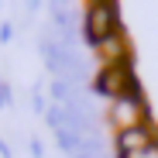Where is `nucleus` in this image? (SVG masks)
Masks as SVG:
<instances>
[{"mask_svg": "<svg viewBox=\"0 0 158 158\" xmlns=\"http://www.w3.org/2000/svg\"><path fill=\"white\" fill-rule=\"evenodd\" d=\"M10 89H7V83H4V79H0V107H10Z\"/></svg>", "mask_w": 158, "mask_h": 158, "instance_id": "1a4fd4ad", "label": "nucleus"}, {"mask_svg": "<svg viewBox=\"0 0 158 158\" xmlns=\"http://www.w3.org/2000/svg\"><path fill=\"white\" fill-rule=\"evenodd\" d=\"M14 38V28H10V24H4V28H0V41H10Z\"/></svg>", "mask_w": 158, "mask_h": 158, "instance_id": "9b49d317", "label": "nucleus"}, {"mask_svg": "<svg viewBox=\"0 0 158 158\" xmlns=\"http://www.w3.org/2000/svg\"><path fill=\"white\" fill-rule=\"evenodd\" d=\"M55 141H59V148H62L65 155H76L79 144H83V134H76V131L62 127V131H55Z\"/></svg>", "mask_w": 158, "mask_h": 158, "instance_id": "423d86ee", "label": "nucleus"}, {"mask_svg": "<svg viewBox=\"0 0 158 158\" xmlns=\"http://www.w3.org/2000/svg\"><path fill=\"white\" fill-rule=\"evenodd\" d=\"M110 124L117 127V134H124V131H134V127H144L151 124L148 117V107L141 93H127V96H117L110 100Z\"/></svg>", "mask_w": 158, "mask_h": 158, "instance_id": "7ed1b4c3", "label": "nucleus"}, {"mask_svg": "<svg viewBox=\"0 0 158 158\" xmlns=\"http://www.w3.org/2000/svg\"><path fill=\"white\" fill-rule=\"evenodd\" d=\"M31 155H35V158H45V148H41V141H38V138L31 141Z\"/></svg>", "mask_w": 158, "mask_h": 158, "instance_id": "9d476101", "label": "nucleus"}, {"mask_svg": "<svg viewBox=\"0 0 158 158\" xmlns=\"http://www.w3.org/2000/svg\"><path fill=\"white\" fill-rule=\"evenodd\" d=\"M31 103H35V110H38V114H41V110H45V114H48V103H45V96H41V93H38V89H35V93H31Z\"/></svg>", "mask_w": 158, "mask_h": 158, "instance_id": "6e6552de", "label": "nucleus"}, {"mask_svg": "<svg viewBox=\"0 0 158 158\" xmlns=\"http://www.w3.org/2000/svg\"><path fill=\"white\" fill-rule=\"evenodd\" d=\"M158 141L155 127L144 124V127H134V131H124V134H117V155H134V151H144Z\"/></svg>", "mask_w": 158, "mask_h": 158, "instance_id": "39448f33", "label": "nucleus"}, {"mask_svg": "<svg viewBox=\"0 0 158 158\" xmlns=\"http://www.w3.org/2000/svg\"><path fill=\"white\" fill-rule=\"evenodd\" d=\"M114 31H120L117 4H89L86 14H83V41L89 48H96L103 38H110Z\"/></svg>", "mask_w": 158, "mask_h": 158, "instance_id": "f257e3e1", "label": "nucleus"}, {"mask_svg": "<svg viewBox=\"0 0 158 158\" xmlns=\"http://www.w3.org/2000/svg\"><path fill=\"white\" fill-rule=\"evenodd\" d=\"M93 89L103 93V96H127V93H141L138 86V76H134V65L124 62V65H107V69H100V76L93 79Z\"/></svg>", "mask_w": 158, "mask_h": 158, "instance_id": "f03ea898", "label": "nucleus"}, {"mask_svg": "<svg viewBox=\"0 0 158 158\" xmlns=\"http://www.w3.org/2000/svg\"><path fill=\"white\" fill-rule=\"evenodd\" d=\"M117 158H158V141H155L151 148H144V151H134V155H117Z\"/></svg>", "mask_w": 158, "mask_h": 158, "instance_id": "0eeeda50", "label": "nucleus"}, {"mask_svg": "<svg viewBox=\"0 0 158 158\" xmlns=\"http://www.w3.org/2000/svg\"><path fill=\"white\" fill-rule=\"evenodd\" d=\"M93 52L100 55L103 69H107V65H124V62H131V55H127V38H124V28H120V31H114L110 38H103V41H100Z\"/></svg>", "mask_w": 158, "mask_h": 158, "instance_id": "20e7f679", "label": "nucleus"}]
</instances>
